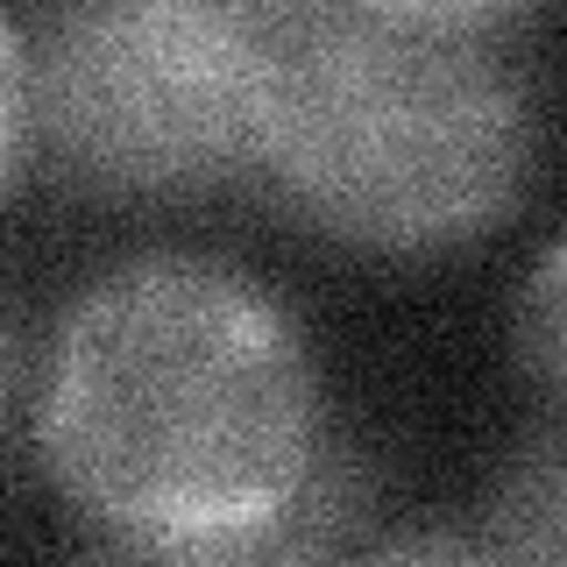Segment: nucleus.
<instances>
[{"mask_svg":"<svg viewBox=\"0 0 567 567\" xmlns=\"http://www.w3.org/2000/svg\"><path fill=\"white\" fill-rule=\"evenodd\" d=\"M511 341H518L532 377L567 398V241H554L525 270L518 306H511Z\"/></svg>","mask_w":567,"mask_h":567,"instance_id":"39448f33","label":"nucleus"},{"mask_svg":"<svg viewBox=\"0 0 567 567\" xmlns=\"http://www.w3.org/2000/svg\"><path fill=\"white\" fill-rule=\"evenodd\" d=\"M79 567H341V554L291 539V532H256V539H213V546H142V539H114L106 554L79 560Z\"/></svg>","mask_w":567,"mask_h":567,"instance_id":"423d86ee","label":"nucleus"},{"mask_svg":"<svg viewBox=\"0 0 567 567\" xmlns=\"http://www.w3.org/2000/svg\"><path fill=\"white\" fill-rule=\"evenodd\" d=\"M518 22L475 0L270 8L262 177L348 248L475 241L518 206L539 156Z\"/></svg>","mask_w":567,"mask_h":567,"instance_id":"f03ea898","label":"nucleus"},{"mask_svg":"<svg viewBox=\"0 0 567 567\" xmlns=\"http://www.w3.org/2000/svg\"><path fill=\"white\" fill-rule=\"evenodd\" d=\"M475 539L496 567H567V412L511 447Z\"/></svg>","mask_w":567,"mask_h":567,"instance_id":"20e7f679","label":"nucleus"},{"mask_svg":"<svg viewBox=\"0 0 567 567\" xmlns=\"http://www.w3.org/2000/svg\"><path fill=\"white\" fill-rule=\"evenodd\" d=\"M354 567H496L489 546L475 532H454V525H419V532H398L383 539L377 554H362Z\"/></svg>","mask_w":567,"mask_h":567,"instance_id":"6e6552de","label":"nucleus"},{"mask_svg":"<svg viewBox=\"0 0 567 567\" xmlns=\"http://www.w3.org/2000/svg\"><path fill=\"white\" fill-rule=\"evenodd\" d=\"M8 398H14V333L0 319V419H8Z\"/></svg>","mask_w":567,"mask_h":567,"instance_id":"1a4fd4ad","label":"nucleus"},{"mask_svg":"<svg viewBox=\"0 0 567 567\" xmlns=\"http://www.w3.org/2000/svg\"><path fill=\"white\" fill-rule=\"evenodd\" d=\"M35 142V114H29V35L0 14V192L14 185Z\"/></svg>","mask_w":567,"mask_h":567,"instance_id":"0eeeda50","label":"nucleus"},{"mask_svg":"<svg viewBox=\"0 0 567 567\" xmlns=\"http://www.w3.org/2000/svg\"><path fill=\"white\" fill-rule=\"evenodd\" d=\"M29 114L58 171L106 199H192L248 177L270 128V8H58L29 29Z\"/></svg>","mask_w":567,"mask_h":567,"instance_id":"7ed1b4c3","label":"nucleus"},{"mask_svg":"<svg viewBox=\"0 0 567 567\" xmlns=\"http://www.w3.org/2000/svg\"><path fill=\"white\" fill-rule=\"evenodd\" d=\"M298 319L248 270L156 248L64 306L35 377V447L114 539H256L327 454Z\"/></svg>","mask_w":567,"mask_h":567,"instance_id":"f257e3e1","label":"nucleus"}]
</instances>
